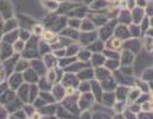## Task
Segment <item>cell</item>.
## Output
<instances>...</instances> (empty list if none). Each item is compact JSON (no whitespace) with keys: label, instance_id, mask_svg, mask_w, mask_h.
<instances>
[{"label":"cell","instance_id":"obj_1","mask_svg":"<svg viewBox=\"0 0 153 119\" xmlns=\"http://www.w3.org/2000/svg\"><path fill=\"white\" fill-rule=\"evenodd\" d=\"M118 24L117 19H108L105 24H103L102 26L98 28L97 33H98V38L103 40V41H106L108 38H111L113 36V32H114L115 25Z\"/></svg>","mask_w":153,"mask_h":119},{"label":"cell","instance_id":"obj_2","mask_svg":"<svg viewBox=\"0 0 153 119\" xmlns=\"http://www.w3.org/2000/svg\"><path fill=\"white\" fill-rule=\"evenodd\" d=\"M78 97L76 94L71 95V96H65L62 102V107H64L69 112H71L72 115H79L80 110L78 108Z\"/></svg>","mask_w":153,"mask_h":119},{"label":"cell","instance_id":"obj_3","mask_svg":"<svg viewBox=\"0 0 153 119\" xmlns=\"http://www.w3.org/2000/svg\"><path fill=\"white\" fill-rule=\"evenodd\" d=\"M96 102L94 95L91 92H86V93H80L78 97V108L81 111L83 109H90Z\"/></svg>","mask_w":153,"mask_h":119},{"label":"cell","instance_id":"obj_4","mask_svg":"<svg viewBox=\"0 0 153 119\" xmlns=\"http://www.w3.org/2000/svg\"><path fill=\"white\" fill-rule=\"evenodd\" d=\"M96 39H98V33H97V29L96 30H91V31H85L80 32L79 34V44L82 47H86L89 44H91L93 41H95Z\"/></svg>","mask_w":153,"mask_h":119},{"label":"cell","instance_id":"obj_5","mask_svg":"<svg viewBox=\"0 0 153 119\" xmlns=\"http://www.w3.org/2000/svg\"><path fill=\"white\" fill-rule=\"evenodd\" d=\"M122 48L130 50L131 53H134L135 55H137L142 50V41L140 38H128L126 40H123V46Z\"/></svg>","mask_w":153,"mask_h":119},{"label":"cell","instance_id":"obj_6","mask_svg":"<svg viewBox=\"0 0 153 119\" xmlns=\"http://www.w3.org/2000/svg\"><path fill=\"white\" fill-rule=\"evenodd\" d=\"M87 17L93 22V24L95 25L96 29H98V28H100V26H102L103 24H105L108 19H110L104 12H95V13L88 12Z\"/></svg>","mask_w":153,"mask_h":119},{"label":"cell","instance_id":"obj_7","mask_svg":"<svg viewBox=\"0 0 153 119\" xmlns=\"http://www.w3.org/2000/svg\"><path fill=\"white\" fill-rule=\"evenodd\" d=\"M135 57H136V55L134 53H131L130 50L126 49V48H121L120 56H119L120 65L121 67H134Z\"/></svg>","mask_w":153,"mask_h":119},{"label":"cell","instance_id":"obj_8","mask_svg":"<svg viewBox=\"0 0 153 119\" xmlns=\"http://www.w3.org/2000/svg\"><path fill=\"white\" fill-rule=\"evenodd\" d=\"M89 12L88 6L83 5V4H79L78 6H76L74 8H72L70 12L66 13L68 17H74V19H82L83 17L87 16V14Z\"/></svg>","mask_w":153,"mask_h":119},{"label":"cell","instance_id":"obj_9","mask_svg":"<svg viewBox=\"0 0 153 119\" xmlns=\"http://www.w3.org/2000/svg\"><path fill=\"white\" fill-rule=\"evenodd\" d=\"M79 79L76 77V73H72V72H64L63 77H62V80L61 84L63 85L64 87L66 86H73V87H78L79 85Z\"/></svg>","mask_w":153,"mask_h":119},{"label":"cell","instance_id":"obj_10","mask_svg":"<svg viewBox=\"0 0 153 119\" xmlns=\"http://www.w3.org/2000/svg\"><path fill=\"white\" fill-rule=\"evenodd\" d=\"M0 15L5 19L13 17V7L8 0H0Z\"/></svg>","mask_w":153,"mask_h":119},{"label":"cell","instance_id":"obj_11","mask_svg":"<svg viewBox=\"0 0 153 119\" xmlns=\"http://www.w3.org/2000/svg\"><path fill=\"white\" fill-rule=\"evenodd\" d=\"M51 93L54 96V99H55L56 102H61L66 96L65 95V87H64L61 82H57V84H54L53 85V87L51 89Z\"/></svg>","mask_w":153,"mask_h":119},{"label":"cell","instance_id":"obj_12","mask_svg":"<svg viewBox=\"0 0 153 119\" xmlns=\"http://www.w3.org/2000/svg\"><path fill=\"white\" fill-rule=\"evenodd\" d=\"M100 85H101V87L104 92H114L115 87H117V82H115L114 77L113 75L108 76L106 77L105 79H103L100 82Z\"/></svg>","mask_w":153,"mask_h":119},{"label":"cell","instance_id":"obj_13","mask_svg":"<svg viewBox=\"0 0 153 119\" xmlns=\"http://www.w3.org/2000/svg\"><path fill=\"white\" fill-rule=\"evenodd\" d=\"M113 36L117 38H119V39H121V40H126V39H128V38H130L129 30H128V25L118 23L114 28Z\"/></svg>","mask_w":153,"mask_h":119},{"label":"cell","instance_id":"obj_14","mask_svg":"<svg viewBox=\"0 0 153 119\" xmlns=\"http://www.w3.org/2000/svg\"><path fill=\"white\" fill-rule=\"evenodd\" d=\"M90 92H91V94L94 95L96 102H101L104 91H103L102 87H101L100 82H97L96 79H91V80H90Z\"/></svg>","mask_w":153,"mask_h":119},{"label":"cell","instance_id":"obj_15","mask_svg":"<svg viewBox=\"0 0 153 119\" xmlns=\"http://www.w3.org/2000/svg\"><path fill=\"white\" fill-rule=\"evenodd\" d=\"M104 46H105V48L120 50L122 48V46H123V40L114 37V36H112L111 38H108L106 41H104Z\"/></svg>","mask_w":153,"mask_h":119},{"label":"cell","instance_id":"obj_16","mask_svg":"<svg viewBox=\"0 0 153 119\" xmlns=\"http://www.w3.org/2000/svg\"><path fill=\"white\" fill-rule=\"evenodd\" d=\"M112 75V71L104 67V65H101V67H97V68H94V79H96L97 82H101L103 79H105L106 77Z\"/></svg>","mask_w":153,"mask_h":119},{"label":"cell","instance_id":"obj_17","mask_svg":"<svg viewBox=\"0 0 153 119\" xmlns=\"http://www.w3.org/2000/svg\"><path fill=\"white\" fill-rule=\"evenodd\" d=\"M117 22L126 25H129L130 23H133L130 10L129 9H120L118 15H117Z\"/></svg>","mask_w":153,"mask_h":119},{"label":"cell","instance_id":"obj_18","mask_svg":"<svg viewBox=\"0 0 153 119\" xmlns=\"http://www.w3.org/2000/svg\"><path fill=\"white\" fill-rule=\"evenodd\" d=\"M23 82V76L21 75V72H14L13 75L9 76L8 79V86L12 88L13 91H16L19 87V85Z\"/></svg>","mask_w":153,"mask_h":119},{"label":"cell","instance_id":"obj_19","mask_svg":"<svg viewBox=\"0 0 153 119\" xmlns=\"http://www.w3.org/2000/svg\"><path fill=\"white\" fill-rule=\"evenodd\" d=\"M134 86L140 89L142 93H152V82H147L142 80L140 77H135V80H134Z\"/></svg>","mask_w":153,"mask_h":119},{"label":"cell","instance_id":"obj_20","mask_svg":"<svg viewBox=\"0 0 153 119\" xmlns=\"http://www.w3.org/2000/svg\"><path fill=\"white\" fill-rule=\"evenodd\" d=\"M76 75L80 82L81 80H91V79H94V68H91L90 65L80 70L79 72H76Z\"/></svg>","mask_w":153,"mask_h":119},{"label":"cell","instance_id":"obj_21","mask_svg":"<svg viewBox=\"0 0 153 119\" xmlns=\"http://www.w3.org/2000/svg\"><path fill=\"white\" fill-rule=\"evenodd\" d=\"M130 14H131V21L135 24H140L142 22V19H144V16H145L144 8H140V7L137 6H135L133 9H130Z\"/></svg>","mask_w":153,"mask_h":119},{"label":"cell","instance_id":"obj_22","mask_svg":"<svg viewBox=\"0 0 153 119\" xmlns=\"http://www.w3.org/2000/svg\"><path fill=\"white\" fill-rule=\"evenodd\" d=\"M105 56L103 55V53H93L89 60V64L91 68H97V67H101L104 65L105 63Z\"/></svg>","mask_w":153,"mask_h":119},{"label":"cell","instance_id":"obj_23","mask_svg":"<svg viewBox=\"0 0 153 119\" xmlns=\"http://www.w3.org/2000/svg\"><path fill=\"white\" fill-rule=\"evenodd\" d=\"M59 33H61V36H63V37H66V38H69V39H71V40L78 41L80 31L76 30V29H72V28H70V26H65Z\"/></svg>","mask_w":153,"mask_h":119},{"label":"cell","instance_id":"obj_24","mask_svg":"<svg viewBox=\"0 0 153 119\" xmlns=\"http://www.w3.org/2000/svg\"><path fill=\"white\" fill-rule=\"evenodd\" d=\"M128 91H129V86H126V85H117V87H115V89H114L115 100L126 101Z\"/></svg>","mask_w":153,"mask_h":119},{"label":"cell","instance_id":"obj_25","mask_svg":"<svg viewBox=\"0 0 153 119\" xmlns=\"http://www.w3.org/2000/svg\"><path fill=\"white\" fill-rule=\"evenodd\" d=\"M142 93L138 88L136 87V86H131V87H129V91H128V94H127V97H126V104L129 106V104H131V103H134L136 102V100L138 99V96L140 94Z\"/></svg>","mask_w":153,"mask_h":119},{"label":"cell","instance_id":"obj_26","mask_svg":"<svg viewBox=\"0 0 153 119\" xmlns=\"http://www.w3.org/2000/svg\"><path fill=\"white\" fill-rule=\"evenodd\" d=\"M108 5V0H95L90 5H88V9L93 10V12H104Z\"/></svg>","mask_w":153,"mask_h":119},{"label":"cell","instance_id":"obj_27","mask_svg":"<svg viewBox=\"0 0 153 119\" xmlns=\"http://www.w3.org/2000/svg\"><path fill=\"white\" fill-rule=\"evenodd\" d=\"M115 101L117 100H115L114 92H103L102 100H101V103L103 106H105L108 108H112Z\"/></svg>","mask_w":153,"mask_h":119},{"label":"cell","instance_id":"obj_28","mask_svg":"<svg viewBox=\"0 0 153 119\" xmlns=\"http://www.w3.org/2000/svg\"><path fill=\"white\" fill-rule=\"evenodd\" d=\"M81 45L79 44V41H72L70 45H68L65 47V56H76V54L79 53V50L81 49Z\"/></svg>","mask_w":153,"mask_h":119},{"label":"cell","instance_id":"obj_29","mask_svg":"<svg viewBox=\"0 0 153 119\" xmlns=\"http://www.w3.org/2000/svg\"><path fill=\"white\" fill-rule=\"evenodd\" d=\"M23 79L25 80L26 82H30V84H36L38 82L39 78H38V73L32 69V68H27L25 71H23Z\"/></svg>","mask_w":153,"mask_h":119},{"label":"cell","instance_id":"obj_30","mask_svg":"<svg viewBox=\"0 0 153 119\" xmlns=\"http://www.w3.org/2000/svg\"><path fill=\"white\" fill-rule=\"evenodd\" d=\"M41 38L44 41L48 43L49 45H53L54 43H56L58 34H56V32H54L51 29H47V30H44V32L41 33Z\"/></svg>","mask_w":153,"mask_h":119},{"label":"cell","instance_id":"obj_31","mask_svg":"<svg viewBox=\"0 0 153 119\" xmlns=\"http://www.w3.org/2000/svg\"><path fill=\"white\" fill-rule=\"evenodd\" d=\"M44 63H45L46 68H48V69H51V68H55V67H57L58 64V58L53 53H47L44 55Z\"/></svg>","mask_w":153,"mask_h":119},{"label":"cell","instance_id":"obj_32","mask_svg":"<svg viewBox=\"0 0 153 119\" xmlns=\"http://www.w3.org/2000/svg\"><path fill=\"white\" fill-rule=\"evenodd\" d=\"M86 48L89 52H91V53H102V50L105 48V46H104V41L98 38V39H96L95 41H93L91 44L86 46Z\"/></svg>","mask_w":153,"mask_h":119},{"label":"cell","instance_id":"obj_33","mask_svg":"<svg viewBox=\"0 0 153 119\" xmlns=\"http://www.w3.org/2000/svg\"><path fill=\"white\" fill-rule=\"evenodd\" d=\"M142 48H144V50L146 53H152L153 49V38L152 36H147V34H143L142 36Z\"/></svg>","mask_w":153,"mask_h":119},{"label":"cell","instance_id":"obj_34","mask_svg":"<svg viewBox=\"0 0 153 119\" xmlns=\"http://www.w3.org/2000/svg\"><path fill=\"white\" fill-rule=\"evenodd\" d=\"M19 30L15 29L13 31L6 32L4 36H2V40L4 43H7V44H14L17 39H19Z\"/></svg>","mask_w":153,"mask_h":119},{"label":"cell","instance_id":"obj_35","mask_svg":"<svg viewBox=\"0 0 153 119\" xmlns=\"http://www.w3.org/2000/svg\"><path fill=\"white\" fill-rule=\"evenodd\" d=\"M91 30H96L95 25L93 24V22H91L87 16H86V17H83V19H81V23H80L79 31L85 32V31H91Z\"/></svg>","mask_w":153,"mask_h":119},{"label":"cell","instance_id":"obj_36","mask_svg":"<svg viewBox=\"0 0 153 119\" xmlns=\"http://www.w3.org/2000/svg\"><path fill=\"white\" fill-rule=\"evenodd\" d=\"M17 89H19V100L25 101V102H29V96H30V85H29V84L22 85V86H21V87H19Z\"/></svg>","mask_w":153,"mask_h":119},{"label":"cell","instance_id":"obj_37","mask_svg":"<svg viewBox=\"0 0 153 119\" xmlns=\"http://www.w3.org/2000/svg\"><path fill=\"white\" fill-rule=\"evenodd\" d=\"M104 67H106L110 71L113 72L120 68V61H119V58H106Z\"/></svg>","mask_w":153,"mask_h":119},{"label":"cell","instance_id":"obj_38","mask_svg":"<svg viewBox=\"0 0 153 119\" xmlns=\"http://www.w3.org/2000/svg\"><path fill=\"white\" fill-rule=\"evenodd\" d=\"M91 54H93V53L89 52L86 47H81V49L79 50V53L76 54V58H78L79 61H82V62H89Z\"/></svg>","mask_w":153,"mask_h":119},{"label":"cell","instance_id":"obj_39","mask_svg":"<svg viewBox=\"0 0 153 119\" xmlns=\"http://www.w3.org/2000/svg\"><path fill=\"white\" fill-rule=\"evenodd\" d=\"M128 30H129V34L131 38H140L142 37V31H140V24H135V23H130L128 25Z\"/></svg>","mask_w":153,"mask_h":119},{"label":"cell","instance_id":"obj_40","mask_svg":"<svg viewBox=\"0 0 153 119\" xmlns=\"http://www.w3.org/2000/svg\"><path fill=\"white\" fill-rule=\"evenodd\" d=\"M12 54H13V47L10 46V44L4 43L1 46V58L5 61L12 56Z\"/></svg>","mask_w":153,"mask_h":119},{"label":"cell","instance_id":"obj_41","mask_svg":"<svg viewBox=\"0 0 153 119\" xmlns=\"http://www.w3.org/2000/svg\"><path fill=\"white\" fill-rule=\"evenodd\" d=\"M152 77H153V69H152V65L151 67H147L145 69L143 70L142 72L140 73V78L142 80L147 82H152Z\"/></svg>","mask_w":153,"mask_h":119},{"label":"cell","instance_id":"obj_42","mask_svg":"<svg viewBox=\"0 0 153 119\" xmlns=\"http://www.w3.org/2000/svg\"><path fill=\"white\" fill-rule=\"evenodd\" d=\"M30 67V62H27L24 58H19L15 64V71L16 72H23Z\"/></svg>","mask_w":153,"mask_h":119},{"label":"cell","instance_id":"obj_43","mask_svg":"<svg viewBox=\"0 0 153 119\" xmlns=\"http://www.w3.org/2000/svg\"><path fill=\"white\" fill-rule=\"evenodd\" d=\"M152 17H149V16H144V19H142V22L140 23V31H142V36L146 32V30L149 28H151L152 26Z\"/></svg>","mask_w":153,"mask_h":119},{"label":"cell","instance_id":"obj_44","mask_svg":"<svg viewBox=\"0 0 153 119\" xmlns=\"http://www.w3.org/2000/svg\"><path fill=\"white\" fill-rule=\"evenodd\" d=\"M102 53L105 56V58H119V56H120V50L110 49V48H104L102 50Z\"/></svg>","mask_w":153,"mask_h":119},{"label":"cell","instance_id":"obj_45","mask_svg":"<svg viewBox=\"0 0 153 119\" xmlns=\"http://www.w3.org/2000/svg\"><path fill=\"white\" fill-rule=\"evenodd\" d=\"M58 6H59V2L56 1V0H47V1H45V4H44V7L51 13L56 12Z\"/></svg>","mask_w":153,"mask_h":119},{"label":"cell","instance_id":"obj_46","mask_svg":"<svg viewBox=\"0 0 153 119\" xmlns=\"http://www.w3.org/2000/svg\"><path fill=\"white\" fill-rule=\"evenodd\" d=\"M78 93H86V92H90V80H81L79 82V85L76 87Z\"/></svg>","mask_w":153,"mask_h":119},{"label":"cell","instance_id":"obj_47","mask_svg":"<svg viewBox=\"0 0 153 119\" xmlns=\"http://www.w3.org/2000/svg\"><path fill=\"white\" fill-rule=\"evenodd\" d=\"M24 48H25V41L19 38L13 44V50L15 53H22Z\"/></svg>","mask_w":153,"mask_h":119},{"label":"cell","instance_id":"obj_48","mask_svg":"<svg viewBox=\"0 0 153 119\" xmlns=\"http://www.w3.org/2000/svg\"><path fill=\"white\" fill-rule=\"evenodd\" d=\"M39 95V88L37 85H31L30 86V96H29V102L32 103L33 101L38 97Z\"/></svg>","mask_w":153,"mask_h":119},{"label":"cell","instance_id":"obj_49","mask_svg":"<svg viewBox=\"0 0 153 119\" xmlns=\"http://www.w3.org/2000/svg\"><path fill=\"white\" fill-rule=\"evenodd\" d=\"M80 23H81V19H80L68 17V26H70V28H72V29H76V30H79V28H80Z\"/></svg>","mask_w":153,"mask_h":119},{"label":"cell","instance_id":"obj_50","mask_svg":"<svg viewBox=\"0 0 153 119\" xmlns=\"http://www.w3.org/2000/svg\"><path fill=\"white\" fill-rule=\"evenodd\" d=\"M140 111H145V112H152L153 106H152V100H147L143 103H140Z\"/></svg>","mask_w":153,"mask_h":119},{"label":"cell","instance_id":"obj_51","mask_svg":"<svg viewBox=\"0 0 153 119\" xmlns=\"http://www.w3.org/2000/svg\"><path fill=\"white\" fill-rule=\"evenodd\" d=\"M44 25L40 24V23H34L33 26H32L31 31L33 32V34H36V36H41V33L44 32Z\"/></svg>","mask_w":153,"mask_h":119},{"label":"cell","instance_id":"obj_52","mask_svg":"<svg viewBox=\"0 0 153 119\" xmlns=\"http://www.w3.org/2000/svg\"><path fill=\"white\" fill-rule=\"evenodd\" d=\"M93 110L91 109H83L79 112V118H91Z\"/></svg>","mask_w":153,"mask_h":119},{"label":"cell","instance_id":"obj_53","mask_svg":"<svg viewBox=\"0 0 153 119\" xmlns=\"http://www.w3.org/2000/svg\"><path fill=\"white\" fill-rule=\"evenodd\" d=\"M136 118L140 119H151L152 118V112H145V111H140L136 115Z\"/></svg>","mask_w":153,"mask_h":119},{"label":"cell","instance_id":"obj_54","mask_svg":"<svg viewBox=\"0 0 153 119\" xmlns=\"http://www.w3.org/2000/svg\"><path fill=\"white\" fill-rule=\"evenodd\" d=\"M76 93H78L76 87H73V86H66L65 87V95L66 96H71V95H74Z\"/></svg>","mask_w":153,"mask_h":119},{"label":"cell","instance_id":"obj_55","mask_svg":"<svg viewBox=\"0 0 153 119\" xmlns=\"http://www.w3.org/2000/svg\"><path fill=\"white\" fill-rule=\"evenodd\" d=\"M150 2H151V0H135V5L140 8H145Z\"/></svg>","mask_w":153,"mask_h":119},{"label":"cell","instance_id":"obj_56","mask_svg":"<svg viewBox=\"0 0 153 119\" xmlns=\"http://www.w3.org/2000/svg\"><path fill=\"white\" fill-rule=\"evenodd\" d=\"M153 5H152V1L147 5L145 8H144V12H145V15L146 16H149V17H152V13H153Z\"/></svg>","mask_w":153,"mask_h":119},{"label":"cell","instance_id":"obj_57","mask_svg":"<svg viewBox=\"0 0 153 119\" xmlns=\"http://www.w3.org/2000/svg\"><path fill=\"white\" fill-rule=\"evenodd\" d=\"M93 1H95V0H82L83 5H86V6H88V5H90Z\"/></svg>","mask_w":153,"mask_h":119},{"label":"cell","instance_id":"obj_58","mask_svg":"<svg viewBox=\"0 0 153 119\" xmlns=\"http://www.w3.org/2000/svg\"><path fill=\"white\" fill-rule=\"evenodd\" d=\"M4 36V30H2V23H0V39H2Z\"/></svg>","mask_w":153,"mask_h":119},{"label":"cell","instance_id":"obj_59","mask_svg":"<svg viewBox=\"0 0 153 119\" xmlns=\"http://www.w3.org/2000/svg\"><path fill=\"white\" fill-rule=\"evenodd\" d=\"M56 1H58V2H63V1H68V0H56Z\"/></svg>","mask_w":153,"mask_h":119},{"label":"cell","instance_id":"obj_60","mask_svg":"<svg viewBox=\"0 0 153 119\" xmlns=\"http://www.w3.org/2000/svg\"><path fill=\"white\" fill-rule=\"evenodd\" d=\"M2 19V17H1V15H0V19Z\"/></svg>","mask_w":153,"mask_h":119},{"label":"cell","instance_id":"obj_61","mask_svg":"<svg viewBox=\"0 0 153 119\" xmlns=\"http://www.w3.org/2000/svg\"><path fill=\"white\" fill-rule=\"evenodd\" d=\"M45 1H47V0H45Z\"/></svg>","mask_w":153,"mask_h":119}]
</instances>
